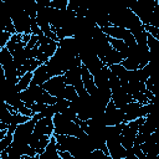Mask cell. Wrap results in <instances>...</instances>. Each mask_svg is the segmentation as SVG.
Masks as SVG:
<instances>
[{
  "label": "cell",
  "mask_w": 159,
  "mask_h": 159,
  "mask_svg": "<svg viewBox=\"0 0 159 159\" xmlns=\"http://www.w3.org/2000/svg\"><path fill=\"white\" fill-rule=\"evenodd\" d=\"M53 124H55V133L56 134H66V135H76V137H83L86 132L82 129V127L67 118L62 113H56L53 117Z\"/></svg>",
  "instance_id": "obj_1"
},
{
  "label": "cell",
  "mask_w": 159,
  "mask_h": 159,
  "mask_svg": "<svg viewBox=\"0 0 159 159\" xmlns=\"http://www.w3.org/2000/svg\"><path fill=\"white\" fill-rule=\"evenodd\" d=\"M144 119H145V117H140V118H137L134 120L127 122L124 124V127L122 129V134H120V142H122L123 147L127 150L133 148L135 138H137V135L139 133V127L142 125Z\"/></svg>",
  "instance_id": "obj_2"
},
{
  "label": "cell",
  "mask_w": 159,
  "mask_h": 159,
  "mask_svg": "<svg viewBox=\"0 0 159 159\" xmlns=\"http://www.w3.org/2000/svg\"><path fill=\"white\" fill-rule=\"evenodd\" d=\"M37 46H39V55L36 58L41 61V63H46L50 60V57H52L53 53L56 52L58 47V41H55L48 36L41 35Z\"/></svg>",
  "instance_id": "obj_3"
},
{
  "label": "cell",
  "mask_w": 159,
  "mask_h": 159,
  "mask_svg": "<svg viewBox=\"0 0 159 159\" xmlns=\"http://www.w3.org/2000/svg\"><path fill=\"white\" fill-rule=\"evenodd\" d=\"M66 86H67V83H66L65 75L53 76V77H51L50 80H47L42 84L45 91H47L50 94H52V96H55L57 98H63Z\"/></svg>",
  "instance_id": "obj_4"
},
{
  "label": "cell",
  "mask_w": 159,
  "mask_h": 159,
  "mask_svg": "<svg viewBox=\"0 0 159 159\" xmlns=\"http://www.w3.org/2000/svg\"><path fill=\"white\" fill-rule=\"evenodd\" d=\"M102 30L111 37H116V39H119V40H124L125 43L130 47L133 45L137 43L135 41V37L133 35V32L125 27H120V26H116V25H109V26H106V27H102Z\"/></svg>",
  "instance_id": "obj_5"
},
{
  "label": "cell",
  "mask_w": 159,
  "mask_h": 159,
  "mask_svg": "<svg viewBox=\"0 0 159 159\" xmlns=\"http://www.w3.org/2000/svg\"><path fill=\"white\" fill-rule=\"evenodd\" d=\"M106 143H107L109 157L112 159H124L127 157V149L123 147L120 142V134L107 137Z\"/></svg>",
  "instance_id": "obj_6"
},
{
  "label": "cell",
  "mask_w": 159,
  "mask_h": 159,
  "mask_svg": "<svg viewBox=\"0 0 159 159\" xmlns=\"http://www.w3.org/2000/svg\"><path fill=\"white\" fill-rule=\"evenodd\" d=\"M14 26L16 29V32L19 34H31V17L22 10L19 9L11 15Z\"/></svg>",
  "instance_id": "obj_7"
},
{
  "label": "cell",
  "mask_w": 159,
  "mask_h": 159,
  "mask_svg": "<svg viewBox=\"0 0 159 159\" xmlns=\"http://www.w3.org/2000/svg\"><path fill=\"white\" fill-rule=\"evenodd\" d=\"M124 111L122 108H118L114 102L111 99L109 103L107 104L104 109V118H106V124L107 125H114L119 123H124Z\"/></svg>",
  "instance_id": "obj_8"
},
{
  "label": "cell",
  "mask_w": 159,
  "mask_h": 159,
  "mask_svg": "<svg viewBox=\"0 0 159 159\" xmlns=\"http://www.w3.org/2000/svg\"><path fill=\"white\" fill-rule=\"evenodd\" d=\"M53 133H55V124H53V119L52 118L42 117L36 122V125H35V129H34V134L52 137Z\"/></svg>",
  "instance_id": "obj_9"
},
{
  "label": "cell",
  "mask_w": 159,
  "mask_h": 159,
  "mask_svg": "<svg viewBox=\"0 0 159 159\" xmlns=\"http://www.w3.org/2000/svg\"><path fill=\"white\" fill-rule=\"evenodd\" d=\"M112 101L114 102V104H116L118 108H123L124 106H127L129 102H132V101H134V99H133V97L124 89V87L120 84L119 87L112 89Z\"/></svg>",
  "instance_id": "obj_10"
},
{
  "label": "cell",
  "mask_w": 159,
  "mask_h": 159,
  "mask_svg": "<svg viewBox=\"0 0 159 159\" xmlns=\"http://www.w3.org/2000/svg\"><path fill=\"white\" fill-rule=\"evenodd\" d=\"M39 159H61L60 157V150L57 148V140L55 138V135L51 137L50 143L47 144V147L45 148L43 153H41L39 155Z\"/></svg>",
  "instance_id": "obj_11"
},
{
  "label": "cell",
  "mask_w": 159,
  "mask_h": 159,
  "mask_svg": "<svg viewBox=\"0 0 159 159\" xmlns=\"http://www.w3.org/2000/svg\"><path fill=\"white\" fill-rule=\"evenodd\" d=\"M109 75H111L109 66L104 65L99 71H97V72L93 75L96 86H97L98 88H106V87H109ZM109 88H111V87H109Z\"/></svg>",
  "instance_id": "obj_12"
},
{
  "label": "cell",
  "mask_w": 159,
  "mask_h": 159,
  "mask_svg": "<svg viewBox=\"0 0 159 159\" xmlns=\"http://www.w3.org/2000/svg\"><path fill=\"white\" fill-rule=\"evenodd\" d=\"M51 76L47 71V66L46 63H41L35 71H34V77H32V81L31 83H35V84H40L42 86L47 80H50Z\"/></svg>",
  "instance_id": "obj_13"
},
{
  "label": "cell",
  "mask_w": 159,
  "mask_h": 159,
  "mask_svg": "<svg viewBox=\"0 0 159 159\" xmlns=\"http://www.w3.org/2000/svg\"><path fill=\"white\" fill-rule=\"evenodd\" d=\"M82 81H83V86L86 88V91L89 93V94H93L96 91H97V86H96V82H94V77L93 75L88 71V68L82 65Z\"/></svg>",
  "instance_id": "obj_14"
},
{
  "label": "cell",
  "mask_w": 159,
  "mask_h": 159,
  "mask_svg": "<svg viewBox=\"0 0 159 159\" xmlns=\"http://www.w3.org/2000/svg\"><path fill=\"white\" fill-rule=\"evenodd\" d=\"M101 60L104 62V65L111 66V65H114V63H122V61L124 60V57L122 56V53L119 51H117L116 48L111 47Z\"/></svg>",
  "instance_id": "obj_15"
},
{
  "label": "cell",
  "mask_w": 159,
  "mask_h": 159,
  "mask_svg": "<svg viewBox=\"0 0 159 159\" xmlns=\"http://www.w3.org/2000/svg\"><path fill=\"white\" fill-rule=\"evenodd\" d=\"M108 39H109V43L112 45V47L116 48L117 51H119L124 58H127L129 56V46L125 43L124 40H119V39L111 37V36H108Z\"/></svg>",
  "instance_id": "obj_16"
},
{
  "label": "cell",
  "mask_w": 159,
  "mask_h": 159,
  "mask_svg": "<svg viewBox=\"0 0 159 159\" xmlns=\"http://www.w3.org/2000/svg\"><path fill=\"white\" fill-rule=\"evenodd\" d=\"M17 1H19L20 7L31 19L36 17V14H37V2H36V0H17Z\"/></svg>",
  "instance_id": "obj_17"
},
{
  "label": "cell",
  "mask_w": 159,
  "mask_h": 159,
  "mask_svg": "<svg viewBox=\"0 0 159 159\" xmlns=\"http://www.w3.org/2000/svg\"><path fill=\"white\" fill-rule=\"evenodd\" d=\"M40 65H41V61H39L37 58H27L25 63L21 67H19V77L26 72H34Z\"/></svg>",
  "instance_id": "obj_18"
},
{
  "label": "cell",
  "mask_w": 159,
  "mask_h": 159,
  "mask_svg": "<svg viewBox=\"0 0 159 159\" xmlns=\"http://www.w3.org/2000/svg\"><path fill=\"white\" fill-rule=\"evenodd\" d=\"M32 77H34V72H26L24 73L22 76L19 77V81L16 83V88L19 92L26 89L30 84H31V81H32Z\"/></svg>",
  "instance_id": "obj_19"
},
{
  "label": "cell",
  "mask_w": 159,
  "mask_h": 159,
  "mask_svg": "<svg viewBox=\"0 0 159 159\" xmlns=\"http://www.w3.org/2000/svg\"><path fill=\"white\" fill-rule=\"evenodd\" d=\"M70 107V101L66 98H57V101L53 103V108L56 113H63Z\"/></svg>",
  "instance_id": "obj_20"
},
{
  "label": "cell",
  "mask_w": 159,
  "mask_h": 159,
  "mask_svg": "<svg viewBox=\"0 0 159 159\" xmlns=\"http://www.w3.org/2000/svg\"><path fill=\"white\" fill-rule=\"evenodd\" d=\"M109 70L112 71V73H114L116 76H118L120 80L127 75V71H128L122 63H114V65H111V66H109Z\"/></svg>",
  "instance_id": "obj_21"
},
{
  "label": "cell",
  "mask_w": 159,
  "mask_h": 159,
  "mask_svg": "<svg viewBox=\"0 0 159 159\" xmlns=\"http://www.w3.org/2000/svg\"><path fill=\"white\" fill-rule=\"evenodd\" d=\"M12 140H14V133H11V132L7 130L6 135H5L2 139H0V152L7 149V148L11 145Z\"/></svg>",
  "instance_id": "obj_22"
},
{
  "label": "cell",
  "mask_w": 159,
  "mask_h": 159,
  "mask_svg": "<svg viewBox=\"0 0 159 159\" xmlns=\"http://www.w3.org/2000/svg\"><path fill=\"white\" fill-rule=\"evenodd\" d=\"M77 97H78V92H77V89H76L72 84H67V86H66V89H65L63 98H66V99H68V101L71 102V101L76 99Z\"/></svg>",
  "instance_id": "obj_23"
},
{
  "label": "cell",
  "mask_w": 159,
  "mask_h": 159,
  "mask_svg": "<svg viewBox=\"0 0 159 159\" xmlns=\"http://www.w3.org/2000/svg\"><path fill=\"white\" fill-rule=\"evenodd\" d=\"M137 2L142 7L149 10V11H153L155 9V6L158 5V0H137Z\"/></svg>",
  "instance_id": "obj_24"
},
{
  "label": "cell",
  "mask_w": 159,
  "mask_h": 159,
  "mask_svg": "<svg viewBox=\"0 0 159 159\" xmlns=\"http://www.w3.org/2000/svg\"><path fill=\"white\" fill-rule=\"evenodd\" d=\"M11 36H12L11 32L5 31V30H1V32H0V48L5 47V46L7 45V42H9L10 39H11Z\"/></svg>",
  "instance_id": "obj_25"
},
{
  "label": "cell",
  "mask_w": 159,
  "mask_h": 159,
  "mask_svg": "<svg viewBox=\"0 0 159 159\" xmlns=\"http://www.w3.org/2000/svg\"><path fill=\"white\" fill-rule=\"evenodd\" d=\"M149 25H153L155 27H159V6L158 5L153 10V14H152V19H150V24Z\"/></svg>",
  "instance_id": "obj_26"
},
{
  "label": "cell",
  "mask_w": 159,
  "mask_h": 159,
  "mask_svg": "<svg viewBox=\"0 0 159 159\" xmlns=\"http://www.w3.org/2000/svg\"><path fill=\"white\" fill-rule=\"evenodd\" d=\"M31 34H34V35H43L41 27L39 26V24L36 21V17L31 19Z\"/></svg>",
  "instance_id": "obj_27"
},
{
  "label": "cell",
  "mask_w": 159,
  "mask_h": 159,
  "mask_svg": "<svg viewBox=\"0 0 159 159\" xmlns=\"http://www.w3.org/2000/svg\"><path fill=\"white\" fill-rule=\"evenodd\" d=\"M70 0H53L51 1V6L55 9H67Z\"/></svg>",
  "instance_id": "obj_28"
},
{
  "label": "cell",
  "mask_w": 159,
  "mask_h": 159,
  "mask_svg": "<svg viewBox=\"0 0 159 159\" xmlns=\"http://www.w3.org/2000/svg\"><path fill=\"white\" fill-rule=\"evenodd\" d=\"M46 106H47V104H45V103L35 102V103H32V104L30 106V108H31V111H32V112H34V114H35V113H41V112L46 108Z\"/></svg>",
  "instance_id": "obj_29"
},
{
  "label": "cell",
  "mask_w": 159,
  "mask_h": 159,
  "mask_svg": "<svg viewBox=\"0 0 159 159\" xmlns=\"http://www.w3.org/2000/svg\"><path fill=\"white\" fill-rule=\"evenodd\" d=\"M40 36L41 35H31V39H30V41L27 42V45H26V47H29V48H32V47H35V46H37V43H39V40H40Z\"/></svg>",
  "instance_id": "obj_30"
},
{
  "label": "cell",
  "mask_w": 159,
  "mask_h": 159,
  "mask_svg": "<svg viewBox=\"0 0 159 159\" xmlns=\"http://www.w3.org/2000/svg\"><path fill=\"white\" fill-rule=\"evenodd\" d=\"M60 157L61 159H75V157L68 150H60Z\"/></svg>",
  "instance_id": "obj_31"
},
{
  "label": "cell",
  "mask_w": 159,
  "mask_h": 159,
  "mask_svg": "<svg viewBox=\"0 0 159 159\" xmlns=\"http://www.w3.org/2000/svg\"><path fill=\"white\" fill-rule=\"evenodd\" d=\"M31 35L32 34H22V41L27 45V42L30 41V39H31Z\"/></svg>",
  "instance_id": "obj_32"
},
{
  "label": "cell",
  "mask_w": 159,
  "mask_h": 159,
  "mask_svg": "<svg viewBox=\"0 0 159 159\" xmlns=\"http://www.w3.org/2000/svg\"><path fill=\"white\" fill-rule=\"evenodd\" d=\"M158 6H159V0H158Z\"/></svg>",
  "instance_id": "obj_33"
},
{
  "label": "cell",
  "mask_w": 159,
  "mask_h": 159,
  "mask_svg": "<svg viewBox=\"0 0 159 159\" xmlns=\"http://www.w3.org/2000/svg\"><path fill=\"white\" fill-rule=\"evenodd\" d=\"M158 158H159V155H158Z\"/></svg>",
  "instance_id": "obj_34"
},
{
  "label": "cell",
  "mask_w": 159,
  "mask_h": 159,
  "mask_svg": "<svg viewBox=\"0 0 159 159\" xmlns=\"http://www.w3.org/2000/svg\"><path fill=\"white\" fill-rule=\"evenodd\" d=\"M51 1H53V0H51Z\"/></svg>",
  "instance_id": "obj_35"
}]
</instances>
